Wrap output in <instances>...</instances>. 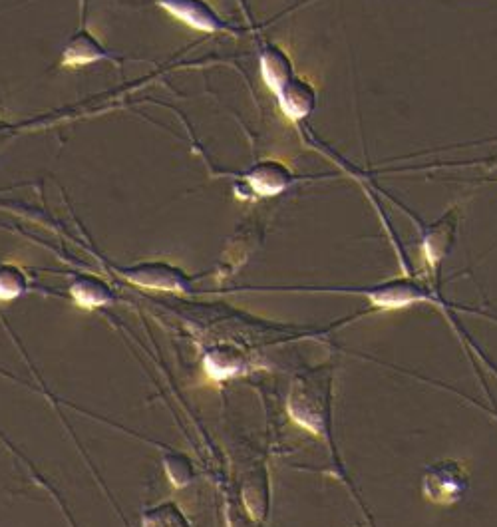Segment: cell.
I'll return each instance as SVG.
<instances>
[{"mask_svg": "<svg viewBox=\"0 0 497 527\" xmlns=\"http://www.w3.org/2000/svg\"><path fill=\"white\" fill-rule=\"evenodd\" d=\"M173 18L201 32H229L231 26L207 0H158Z\"/></svg>", "mask_w": 497, "mask_h": 527, "instance_id": "cell-3", "label": "cell"}, {"mask_svg": "<svg viewBox=\"0 0 497 527\" xmlns=\"http://www.w3.org/2000/svg\"><path fill=\"white\" fill-rule=\"evenodd\" d=\"M241 366H243V356L227 347L213 349L207 354V368L209 374H213L215 378H227L231 374H237Z\"/></svg>", "mask_w": 497, "mask_h": 527, "instance_id": "cell-13", "label": "cell"}, {"mask_svg": "<svg viewBox=\"0 0 497 527\" xmlns=\"http://www.w3.org/2000/svg\"><path fill=\"white\" fill-rule=\"evenodd\" d=\"M70 295L72 299L86 309L94 307H104L114 299V293L110 285L94 275H82L70 285Z\"/></svg>", "mask_w": 497, "mask_h": 527, "instance_id": "cell-11", "label": "cell"}, {"mask_svg": "<svg viewBox=\"0 0 497 527\" xmlns=\"http://www.w3.org/2000/svg\"><path fill=\"white\" fill-rule=\"evenodd\" d=\"M456 225V213H446L442 219L428 227L424 235V255L430 265H438L450 253L456 235Z\"/></svg>", "mask_w": 497, "mask_h": 527, "instance_id": "cell-10", "label": "cell"}, {"mask_svg": "<svg viewBox=\"0 0 497 527\" xmlns=\"http://www.w3.org/2000/svg\"><path fill=\"white\" fill-rule=\"evenodd\" d=\"M243 498H245V504H247L249 512L253 514V518L265 516L267 506H269V490H267L265 474H261V478H259V470H257L245 478Z\"/></svg>", "mask_w": 497, "mask_h": 527, "instance_id": "cell-12", "label": "cell"}, {"mask_svg": "<svg viewBox=\"0 0 497 527\" xmlns=\"http://www.w3.org/2000/svg\"><path fill=\"white\" fill-rule=\"evenodd\" d=\"M144 527H189L175 504H162L144 516Z\"/></svg>", "mask_w": 497, "mask_h": 527, "instance_id": "cell-15", "label": "cell"}, {"mask_svg": "<svg viewBox=\"0 0 497 527\" xmlns=\"http://www.w3.org/2000/svg\"><path fill=\"white\" fill-rule=\"evenodd\" d=\"M259 68L263 82L275 96L295 78L293 60L287 54V50L279 44H265L261 48Z\"/></svg>", "mask_w": 497, "mask_h": 527, "instance_id": "cell-6", "label": "cell"}, {"mask_svg": "<svg viewBox=\"0 0 497 527\" xmlns=\"http://www.w3.org/2000/svg\"><path fill=\"white\" fill-rule=\"evenodd\" d=\"M243 181L255 195L273 197L291 189L295 176L285 164L277 160H263L243 174Z\"/></svg>", "mask_w": 497, "mask_h": 527, "instance_id": "cell-5", "label": "cell"}, {"mask_svg": "<svg viewBox=\"0 0 497 527\" xmlns=\"http://www.w3.org/2000/svg\"><path fill=\"white\" fill-rule=\"evenodd\" d=\"M468 490L466 470L452 460L434 464L424 476V494L434 504H454Z\"/></svg>", "mask_w": 497, "mask_h": 527, "instance_id": "cell-2", "label": "cell"}, {"mask_svg": "<svg viewBox=\"0 0 497 527\" xmlns=\"http://www.w3.org/2000/svg\"><path fill=\"white\" fill-rule=\"evenodd\" d=\"M289 412L311 432H327L331 420V372L327 368L297 376L289 394Z\"/></svg>", "mask_w": 497, "mask_h": 527, "instance_id": "cell-1", "label": "cell"}, {"mask_svg": "<svg viewBox=\"0 0 497 527\" xmlns=\"http://www.w3.org/2000/svg\"><path fill=\"white\" fill-rule=\"evenodd\" d=\"M279 106L285 112L287 118H291L293 122H301L305 118H309L317 106V90L315 86L303 78V76H295L279 94Z\"/></svg>", "mask_w": 497, "mask_h": 527, "instance_id": "cell-7", "label": "cell"}, {"mask_svg": "<svg viewBox=\"0 0 497 527\" xmlns=\"http://www.w3.org/2000/svg\"><path fill=\"white\" fill-rule=\"evenodd\" d=\"M28 289V279L24 271L16 265H0V299L12 301L24 295Z\"/></svg>", "mask_w": 497, "mask_h": 527, "instance_id": "cell-14", "label": "cell"}, {"mask_svg": "<svg viewBox=\"0 0 497 527\" xmlns=\"http://www.w3.org/2000/svg\"><path fill=\"white\" fill-rule=\"evenodd\" d=\"M126 279L138 283L140 287L164 289V291H185L189 287V279L185 273L164 261H148L138 263L134 267L124 269Z\"/></svg>", "mask_w": 497, "mask_h": 527, "instance_id": "cell-4", "label": "cell"}, {"mask_svg": "<svg viewBox=\"0 0 497 527\" xmlns=\"http://www.w3.org/2000/svg\"><path fill=\"white\" fill-rule=\"evenodd\" d=\"M368 297L376 307L400 309V307H408L412 303L424 301L428 295L422 285L410 279H394V281H388V283H382L370 289Z\"/></svg>", "mask_w": 497, "mask_h": 527, "instance_id": "cell-8", "label": "cell"}, {"mask_svg": "<svg viewBox=\"0 0 497 527\" xmlns=\"http://www.w3.org/2000/svg\"><path fill=\"white\" fill-rule=\"evenodd\" d=\"M106 58H114V56L86 26L70 36L62 52L64 66H84V64L102 62Z\"/></svg>", "mask_w": 497, "mask_h": 527, "instance_id": "cell-9", "label": "cell"}, {"mask_svg": "<svg viewBox=\"0 0 497 527\" xmlns=\"http://www.w3.org/2000/svg\"><path fill=\"white\" fill-rule=\"evenodd\" d=\"M166 470L175 486H187L191 482V478H193L191 462L185 456H179V454L166 456Z\"/></svg>", "mask_w": 497, "mask_h": 527, "instance_id": "cell-16", "label": "cell"}]
</instances>
